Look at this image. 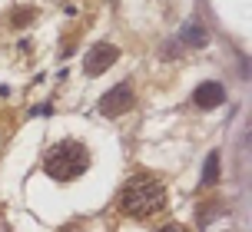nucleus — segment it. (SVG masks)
<instances>
[{"mask_svg": "<svg viewBox=\"0 0 252 232\" xmlns=\"http://www.w3.org/2000/svg\"><path fill=\"white\" fill-rule=\"evenodd\" d=\"M183 43H189V47H199V43H206V27L196 24V20H189V24L183 27Z\"/></svg>", "mask_w": 252, "mask_h": 232, "instance_id": "6", "label": "nucleus"}, {"mask_svg": "<svg viewBox=\"0 0 252 232\" xmlns=\"http://www.w3.org/2000/svg\"><path fill=\"white\" fill-rule=\"evenodd\" d=\"M216 179H219V153H209L206 173H202V186H216Z\"/></svg>", "mask_w": 252, "mask_h": 232, "instance_id": "7", "label": "nucleus"}, {"mask_svg": "<svg viewBox=\"0 0 252 232\" xmlns=\"http://www.w3.org/2000/svg\"><path fill=\"white\" fill-rule=\"evenodd\" d=\"M100 110L106 116H120V113H126V110H133V87H129V83L113 87V90L100 100Z\"/></svg>", "mask_w": 252, "mask_h": 232, "instance_id": "4", "label": "nucleus"}, {"mask_svg": "<svg viewBox=\"0 0 252 232\" xmlns=\"http://www.w3.org/2000/svg\"><path fill=\"white\" fill-rule=\"evenodd\" d=\"M226 100V90H222V83H199V90L192 93V103L199 106V110H213Z\"/></svg>", "mask_w": 252, "mask_h": 232, "instance_id": "5", "label": "nucleus"}, {"mask_svg": "<svg viewBox=\"0 0 252 232\" xmlns=\"http://www.w3.org/2000/svg\"><path fill=\"white\" fill-rule=\"evenodd\" d=\"M156 232H189L186 226H179V222H166L163 229H156Z\"/></svg>", "mask_w": 252, "mask_h": 232, "instance_id": "8", "label": "nucleus"}, {"mask_svg": "<svg viewBox=\"0 0 252 232\" xmlns=\"http://www.w3.org/2000/svg\"><path fill=\"white\" fill-rule=\"evenodd\" d=\"M87 169H90V149L76 140L57 143V146H50L47 156H43V173L57 182H70V179H76V176H83Z\"/></svg>", "mask_w": 252, "mask_h": 232, "instance_id": "2", "label": "nucleus"}, {"mask_svg": "<svg viewBox=\"0 0 252 232\" xmlns=\"http://www.w3.org/2000/svg\"><path fill=\"white\" fill-rule=\"evenodd\" d=\"M166 206V189L159 179H153L146 173H139L133 179L123 186V193H120V209H123L126 216H133V219H143V216H153V212H159Z\"/></svg>", "mask_w": 252, "mask_h": 232, "instance_id": "1", "label": "nucleus"}, {"mask_svg": "<svg viewBox=\"0 0 252 232\" xmlns=\"http://www.w3.org/2000/svg\"><path fill=\"white\" fill-rule=\"evenodd\" d=\"M116 57H120V50H116V47H110V43H96V47L87 53L83 70H87L90 77H100L103 70H110V66L116 63Z\"/></svg>", "mask_w": 252, "mask_h": 232, "instance_id": "3", "label": "nucleus"}]
</instances>
